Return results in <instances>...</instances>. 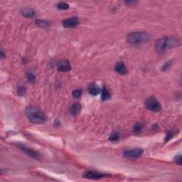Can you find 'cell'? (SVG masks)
<instances>
[{
    "mask_svg": "<svg viewBox=\"0 0 182 182\" xmlns=\"http://www.w3.org/2000/svg\"><path fill=\"white\" fill-rule=\"evenodd\" d=\"M25 113L29 120L34 124H43L47 120V117L45 113L36 107H27Z\"/></svg>",
    "mask_w": 182,
    "mask_h": 182,
    "instance_id": "cell-1",
    "label": "cell"
},
{
    "mask_svg": "<svg viewBox=\"0 0 182 182\" xmlns=\"http://www.w3.org/2000/svg\"><path fill=\"white\" fill-rule=\"evenodd\" d=\"M179 44V41L177 38L172 37H163L156 41L155 49L159 52H163L168 49L177 47Z\"/></svg>",
    "mask_w": 182,
    "mask_h": 182,
    "instance_id": "cell-2",
    "label": "cell"
},
{
    "mask_svg": "<svg viewBox=\"0 0 182 182\" xmlns=\"http://www.w3.org/2000/svg\"><path fill=\"white\" fill-rule=\"evenodd\" d=\"M150 35L146 32H135L127 36V41L130 45H139L148 41Z\"/></svg>",
    "mask_w": 182,
    "mask_h": 182,
    "instance_id": "cell-3",
    "label": "cell"
},
{
    "mask_svg": "<svg viewBox=\"0 0 182 182\" xmlns=\"http://www.w3.org/2000/svg\"><path fill=\"white\" fill-rule=\"evenodd\" d=\"M144 105L147 110L154 112V113H157L161 109V105L160 102L154 97H150L146 100Z\"/></svg>",
    "mask_w": 182,
    "mask_h": 182,
    "instance_id": "cell-4",
    "label": "cell"
},
{
    "mask_svg": "<svg viewBox=\"0 0 182 182\" xmlns=\"http://www.w3.org/2000/svg\"><path fill=\"white\" fill-rule=\"evenodd\" d=\"M144 150L140 148L128 149L124 152V157L127 159H137L142 155Z\"/></svg>",
    "mask_w": 182,
    "mask_h": 182,
    "instance_id": "cell-5",
    "label": "cell"
},
{
    "mask_svg": "<svg viewBox=\"0 0 182 182\" xmlns=\"http://www.w3.org/2000/svg\"><path fill=\"white\" fill-rule=\"evenodd\" d=\"M107 177H108V174L100 173V172H95V171H88V172H85V173L83 174L84 178L93 180L100 179H102Z\"/></svg>",
    "mask_w": 182,
    "mask_h": 182,
    "instance_id": "cell-6",
    "label": "cell"
},
{
    "mask_svg": "<svg viewBox=\"0 0 182 182\" xmlns=\"http://www.w3.org/2000/svg\"><path fill=\"white\" fill-rule=\"evenodd\" d=\"M57 68L60 72H68L71 69V63L66 59H61L57 63Z\"/></svg>",
    "mask_w": 182,
    "mask_h": 182,
    "instance_id": "cell-7",
    "label": "cell"
},
{
    "mask_svg": "<svg viewBox=\"0 0 182 182\" xmlns=\"http://www.w3.org/2000/svg\"><path fill=\"white\" fill-rule=\"evenodd\" d=\"M62 24H63V26L65 28L69 29V28H74L77 26L79 24V21L77 17L73 16L71 17V18L64 19L62 21Z\"/></svg>",
    "mask_w": 182,
    "mask_h": 182,
    "instance_id": "cell-8",
    "label": "cell"
},
{
    "mask_svg": "<svg viewBox=\"0 0 182 182\" xmlns=\"http://www.w3.org/2000/svg\"><path fill=\"white\" fill-rule=\"evenodd\" d=\"M19 147L25 154L29 155V156L31 157H32L34 159H39L40 157L39 154H38L37 152H36V151L33 150V149L28 148V147H26L24 145H19Z\"/></svg>",
    "mask_w": 182,
    "mask_h": 182,
    "instance_id": "cell-9",
    "label": "cell"
},
{
    "mask_svg": "<svg viewBox=\"0 0 182 182\" xmlns=\"http://www.w3.org/2000/svg\"><path fill=\"white\" fill-rule=\"evenodd\" d=\"M115 70L117 73L120 75H126L127 73V68L123 62H117L115 66Z\"/></svg>",
    "mask_w": 182,
    "mask_h": 182,
    "instance_id": "cell-10",
    "label": "cell"
},
{
    "mask_svg": "<svg viewBox=\"0 0 182 182\" xmlns=\"http://www.w3.org/2000/svg\"><path fill=\"white\" fill-rule=\"evenodd\" d=\"M88 91L90 94L93 96L98 95L100 93L101 90L100 88L95 83H91L88 85Z\"/></svg>",
    "mask_w": 182,
    "mask_h": 182,
    "instance_id": "cell-11",
    "label": "cell"
},
{
    "mask_svg": "<svg viewBox=\"0 0 182 182\" xmlns=\"http://www.w3.org/2000/svg\"><path fill=\"white\" fill-rule=\"evenodd\" d=\"M82 109V105L81 104L78 103V102H76V103L73 104L71 105V107L70 108V113L73 116H76L80 113Z\"/></svg>",
    "mask_w": 182,
    "mask_h": 182,
    "instance_id": "cell-12",
    "label": "cell"
},
{
    "mask_svg": "<svg viewBox=\"0 0 182 182\" xmlns=\"http://www.w3.org/2000/svg\"><path fill=\"white\" fill-rule=\"evenodd\" d=\"M21 14L26 18H32L35 16V11L31 8H24L21 10Z\"/></svg>",
    "mask_w": 182,
    "mask_h": 182,
    "instance_id": "cell-13",
    "label": "cell"
},
{
    "mask_svg": "<svg viewBox=\"0 0 182 182\" xmlns=\"http://www.w3.org/2000/svg\"><path fill=\"white\" fill-rule=\"evenodd\" d=\"M110 98H111V94H110V93L105 87H103L102 91V97H101L102 100L105 101L107 100L110 99Z\"/></svg>",
    "mask_w": 182,
    "mask_h": 182,
    "instance_id": "cell-14",
    "label": "cell"
},
{
    "mask_svg": "<svg viewBox=\"0 0 182 182\" xmlns=\"http://www.w3.org/2000/svg\"><path fill=\"white\" fill-rule=\"evenodd\" d=\"M177 133H178V130H177V129H174V130H170V131L167 133V135H166V139L164 140V141L166 142V141H169L171 139H172L174 137V135Z\"/></svg>",
    "mask_w": 182,
    "mask_h": 182,
    "instance_id": "cell-15",
    "label": "cell"
},
{
    "mask_svg": "<svg viewBox=\"0 0 182 182\" xmlns=\"http://www.w3.org/2000/svg\"><path fill=\"white\" fill-rule=\"evenodd\" d=\"M36 24L38 27L41 28H46L49 26V23L48 22V21L41 19L36 20Z\"/></svg>",
    "mask_w": 182,
    "mask_h": 182,
    "instance_id": "cell-16",
    "label": "cell"
},
{
    "mask_svg": "<svg viewBox=\"0 0 182 182\" xmlns=\"http://www.w3.org/2000/svg\"><path fill=\"white\" fill-rule=\"evenodd\" d=\"M26 92V88L24 85H21L17 88V94L19 96L24 95Z\"/></svg>",
    "mask_w": 182,
    "mask_h": 182,
    "instance_id": "cell-17",
    "label": "cell"
},
{
    "mask_svg": "<svg viewBox=\"0 0 182 182\" xmlns=\"http://www.w3.org/2000/svg\"><path fill=\"white\" fill-rule=\"evenodd\" d=\"M26 78H27L28 81H29L30 83H34V82L36 81V76L35 75H34V73H32L31 72H29L26 73Z\"/></svg>",
    "mask_w": 182,
    "mask_h": 182,
    "instance_id": "cell-18",
    "label": "cell"
},
{
    "mask_svg": "<svg viewBox=\"0 0 182 182\" xmlns=\"http://www.w3.org/2000/svg\"><path fill=\"white\" fill-rule=\"evenodd\" d=\"M142 127H143V124L141 123V122H137V123H136L135 125H134V127H133L134 132L136 133H139V132L141 130V129H142Z\"/></svg>",
    "mask_w": 182,
    "mask_h": 182,
    "instance_id": "cell-19",
    "label": "cell"
},
{
    "mask_svg": "<svg viewBox=\"0 0 182 182\" xmlns=\"http://www.w3.org/2000/svg\"><path fill=\"white\" fill-rule=\"evenodd\" d=\"M57 7L60 10H66L69 8V5L65 2H60L57 4Z\"/></svg>",
    "mask_w": 182,
    "mask_h": 182,
    "instance_id": "cell-20",
    "label": "cell"
},
{
    "mask_svg": "<svg viewBox=\"0 0 182 182\" xmlns=\"http://www.w3.org/2000/svg\"><path fill=\"white\" fill-rule=\"evenodd\" d=\"M73 97L74 98H80V96H81L82 95V91L80 89H77V90H75V91H73Z\"/></svg>",
    "mask_w": 182,
    "mask_h": 182,
    "instance_id": "cell-21",
    "label": "cell"
},
{
    "mask_svg": "<svg viewBox=\"0 0 182 182\" xmlns=\"http://www.w3.org/2000/svg\"><path fill=\"white\" fill-rule=\"evenodd\" d=\"M119 138H120L119 134H118L117 133H113V135H110L109 139H110V140L112 141H117L118 139H119Z\"/></svg>",
    "mask_w": 182,
    "mask_h": 182,
    "instance_id": "cell-22",
    "label": "cell"
},
{
    "mask_svg": "<svg viewBox=\"0 0 182 182\" xmlns=\"http://www.w3.org/2000/svg\"><path fill=\"white\" fill-rule=\"evenodd\" d=\"M181 155H178V156H177L175 157V162L177 164H179V165H181Z\"/></svg>",
    "mask_w": 182,
    "mask_h": 182,
    "instance_id": "cell-23",
    "label": "cell"
},
{
    "mask_svg": "<svg viewBox=\"0 0 182 182\" xmlns=\"http://www.w3.org/2000/svg\"><path fill=\"white\" fill-rule=\"evenodd\" d=\"M126 4L127 6H135L137 4V1H124Z\"/></svg>",
    "mask_w": 182,
    "mask_h": 182,
    "instance_id": "cell-24",
    "label": "cell"
},
{
    "mask_svg": "<svg viewBox=\"0 0 182 182\" xmlns=\"http://www.w3.org/2000/svg\"><path fill=\"white\" fill-rule=\"evenodd\" d=\"M170 62H167V63H166L164 65V66H162V68H161V70H162L163 71H166L167 69H169V66H170Z\"/></svg>",
    "mask_w": 182,
    "mask_h": 182,
    "instance_id": "cell-25",
    "label": "cell"
},
{
    "mask_svg": "<svg viewBox=\"0 0 182 182\" xmlns=\"http://www.w3.org/2000/svg\"><path fill=\"white\" fill-rule=\"evenodd\" d=\"M5 57V55L4 54V51H1V58L3 59Z\"/></svg>",
    "mask_w": 182,
    "mask_h": 182,
    "instance_id": "cell-26",
    "label": "cell"
}]
</instances>
